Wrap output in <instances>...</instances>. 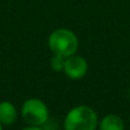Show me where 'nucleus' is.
<instances>
[{
	"label": "nucleus",
	"instance_id": "423d86ee",
	"mask_svg": "<svg viewBox=\"0 0 130 130\" xmlns=\"http://www.w3.org/2000/svg\"><path fill=\"white\" fill-rule=\"evenodd\" d=\"M99 130H124V121L120 115L110 113L102 118L101 121H98Z\"/></svg>",
	"mask_w": 130,
	"mask_h": 130
},
{
	"label": "nucleus",
	"instance_id": "6e6552de",
	"mask_svg": "<svg viewBox=\"0 0 130 130\" xmlns=\"http://www.w3.org/2000/svg\"><path fill=\"white\" fill-rule=\"evenodd\" d=\"M42 130H58L59 129V121L55 118H52L49 117L46 122L41 126Z\"/></svg>",
	"mask_w": 130,
	"mask_h": 130
},
{
	"label": "nucleus",
	"instance_id": "1a4fd4ad",
	"mask_svg": "<svg viewBox=\"0 0 130 130\" xmlns=\"http://www.w3.org/2000/svg\"><path fill=\"white\" fill-rule=\"evenodd\" d=\"M22 130H42L41 127H34V126H27L25 128H23Z\"/></svg>",
	"mask_w": 130,
	"mask_h": 130
},
{
	"label": "nucleus",
	"instance_id": "20e7f679",
	"mask_svg": "<svg viewBox=\"0 0 130 130\" xmlns=\"http://www.w3.org/2000/svg\"><path fill=\"white\" fill-rule=\"evenodd\" d=\"M63 72L71 80H80L88 72V62L80 55H71L65 58Z\"/></svg>",
	"mask_w": 130,
	"mask_h": 130
},
{
	"label": "nucleus",
	"instance_id": "f03ea898",
	"mask_svg": "<svg viewBox=\"0 0 130 130\" xmlns=\"http://www.w3.org/2000/svg\"><path fill=\"white\" fill-rule=\"evenodd\" d=\"M48 47L54 55L69 57L79 49V39L72 30L66 27L56 29L48 37Z\"/></svg>",
	"mask_w": 130,
	"mask_h": 130
},
{
	"label": "nucleus",
	"instance_id": "39448f33",
	"mask_svg": "<svg viewBox=\"0 0 130 130\" xmlns=\"http://www.w3.org/2000/svg\"><path fill=\"white\" fill-rule=\"evenodd\" d=\"M18 118L17 108L11 102H0V123L4 127L13 126Z\"/></svg>",
	"mask_w": 130,
	"mask_h": 130
},
{
	"label": "nucleus",
	"instance_id": "9b49d317",
	"mask_svg": "<svg viewBox=\"0 0 130 130\" xmlns=\"http://www.w3.org/2000/svg\"><path fill=\"white\" fill-rule=\"evenodd\" d=\"M128 96H129V98H130V88H129V90H128Z\"/></svg>",
	"mask_w": 130,
	"mask_h": 130
},
{
	"label": "nucleus",
	"instance_id": "7ed1b4c3",
	"mask_svg": "<svg viewBox=\"0 0 130 130\" xmlns=\"http://www.w3.org/2000/svg\"><path fill=\"white\" fill-rule=\"evenodd\" d=\"M21 117L27 126L41 127L49 118V110L39 98H29L22 104Z\"/></svg>",
	"mask_w": 130,
	"mask_h": 130
},
{
	"label": "nucleus",
	"instance_id": "9d476101",
	"mask_svg": "<svg viewBox=\"0 0 130 130\" xmlns=\"http://www.w3.org/2000/svg\"><path fill=\"white\" fill-rule=\"evenodd\" d=\"M0 130H4V126H2L1 123H0Z\"/></svg>",
	"mask_w": 130,
	"mask_h": 130
},
{
	"label": "nucleus",
	"instance_id": "0eeeda50",
	"mask_svg": "<svg viewBox=\"0 0 130 130\" xmlns=\"http://www.w3.org/2000/svg\"><path fill=\"white\" fill-rule=\"evenodd\" d=\"M65 64V57L59 56V55H54L53 54L52 59H50V67L53 71L55 72H63Z\"/></svg>",
	"mask_w": 130,
	"mask_h": 130
},
{
	"label": "nucleus",
	"instance_id": "f257e3e1",
	"mask_svg": "<svg viewBox=\"0 0 130 130\" xmlns=\"http://www.w3.org/2000/svg\"><path fill=\"white\" fill-rule=\"evenodd\" d=\"M98 127V115L88 105H79L71 108L65 115L64 130H96Z\"/></svg>",
	"mask_w": 130,
	"mask_h": 130
}]
</instances>
